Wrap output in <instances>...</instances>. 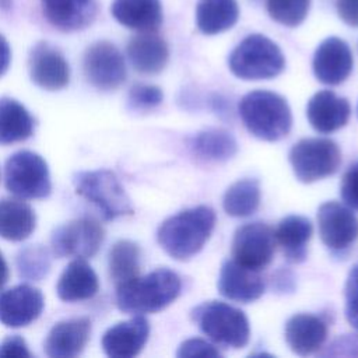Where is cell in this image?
Listing matches in <instances>:
<instances>
[{"label":"cell","mask_w":358,"mask_h":358,"mask_svg":"<svg viewBox=\"0 0 358 358\" xmlns=\"http://www.w3.org/2000/svg\"><path fill=\"white\" fill-rule=\"evenodd\" d=\"M179 275L166 268H157L145 275H136L116 285V305L130 315L155 313L171 305L180 294Z\"/></svg>","instance_id":"cell-1"},{"label":"cell","mask_w":358,"mask_h":358,"mask_svg":"<svg viewBox=\"0 0 358 358\" xmlns=\"http://www.w3.org/2000/svg\"><path fill=\"white\" fill-rule=\"evenodd\" d=\"M215 225V213L197 206L165 220L157 232L161 248L176 260H187L199 253Z\"/></svg>","instance_id":"cell-2"},{"label":"cell","mask_w":358,"mask_h":358,"mask_svg":"<svg viewBox=\"0 0 358 358\" xmlns=\"http://www.w3.org/2000/svg\"><path fill=\"white\" fill-rule=\"evenodd\" d=\"M239 116L250 134L266 141L281 140L292 126L287 101L266 90L248 92L239 102Z\"/></svg>","instance_id":"cell-3"},{"label":"cell","mask_w":358,"mask_h":358,"mask_svg":"<svg viewBox=\"0 0 358 358\" xmlns=\"http://www.w3.org/2000/svg\"><path fill=\"white\" fill-rule=\"evenodd\" d=\"M192 317L215 345L242 348L249 341L250 327L248 317L241 309L225 302H204L193 309Z\"/></svg>","instance_id":"cell-4"},{"label":"cell","mask_w":358,"mask_h":358,"mask_svg":"<svg viewBox=\"0 0 358 358\" xmlns=\"http://www.w3.org/2000/svg\"><path fill=\"white\" fill-rule=\"evenodd\" d=\"M229 70L242 80H268L285 67L281 49L267 36L252 34L229 55Z\"/></svg>","instance_id":"cell-5"},{"label":"cell","mask_w":358,"mask_h":358,"mask_svg":"<svg viewBox=\"0 0 358 358\" xmlns=\"http://www.w3.org/2000/svg\"><path fill=\"white\" fill-rule=\"evenodd\" d=\"M76 193L91 201L105 220L133 214V207L117 176L109 169L84 171L73 176Z\"/></svg>","instance_id":"cell-6"},{"label":"cell","mask_w":358,"mask_h":358,"mask_svg":"<svg viewBox=\"0 0 358 358\" xmlns=\"http://www.w3.org/2000/svg\"><path fill=\"white\" fill-rule=\"evenodd\" d=\"M6 189L20 199H43L52 192L46 161L36 152L18 151L4 165Z\"/></svg>","instance_id":"cell-7"},{"label":"cell","mask_w":358,"mask_h":358,"mask_svg":"<svg viewBox=\"0 0 358 358\" xmlns=\"http://www.w3.org/2000/svg\"><path fill=\"white\" fill-rule=\"evenodd\" d=\"M289 162L298 180L312 183L337 172L341 152L330 138H302L292 145Z\"/></svg>","instance_id":"cell-8"},{"label":"cell","mask_w":358,"mask_h":358,"mask_svg":"<svg viewBox=\"0 0 358 358\" xmlns=\"http://www.w3.org/2000/svg\"><path fill=\"white\" fill-rule=\"evenodd\" d=\"M105 239L102 225L90 217L71 220L57 227L50 236V246L55 256L88 259L98 253Z\"/></svg>","instance_id":"cell-9"},{"label":"cell","mask_w":358,"mask_h":358,"mask_svg":"<svg viewBox=\"0 0 358 358\" xmlns=\"http://www.w3.org/2000/svg\"><path fill=\"white\" fill-rule=\"evenodd\" d=\"M83 70L87 81L99 91L119 88L127 76L122 52L109 41L94 42L85 49Z\"/></svg>","instance_id":"cell-10"},{"label":"cell","mask_w":358,"mask_h":358,"mask_svg":"<svg viewBox=\"0 0 358 358\" xmlns=\"http://www.w3.org/2000/svg\"><path fill=\"white\" fill-rule=\"evenodd\" d=\"M275 234L264 222H249L235 231L232 259L239 264L260 271L270 264L275 252Z\"/></svg>","instance_id":"cell-11"},{"label":"cell","mask_w":358,"mask_h":358,"mask_svg":"<svg viewBox=\"0 0 358 358\" xmlns=\"http://www.w3.org/2000/svg\"><path fill=\"white\" fill-rule=\"evenodd\" d=\"M28 70L31 80L46 91H59L70 81V66L64 55L46 41L31 48Z\"/></svg>","instance_id":"cell-12"},{"label":"cell","mask_w":358,"mask_h":358,"mask_svg":"<svg viewBox=\"0 0 358 358\" xmlns=\"http://www.w3.org/2000/svg\"><path fill=\"white\" fill-rule=\"evenodd\" d=\"M322 242L331 250H344L358 239V217L348 206L326 201L317 210Z\"/></svg>","instance_id":"cell-13"},{"label":"cell","mask_w":358,"mask_h":358,"mask_svg":"<svg viewBox=\"0 0 358 358\" xmlns=\"http://www.w3.org/2000/svg\"><path fill=\"white\" fill-rule=\"evenodd\" d=\"M42 309L43 295L29 284H20L0 292V323L7 327L31 324L41 316Z\"/></svg>","instance_id":"cell-14"},{"label":"cell","mask_w":358,"mask_h":358,"mask_svg":"<svg viewBox=\"0 0 358 358\" xmlns=\"http://www.w3.org/2000/svg\"><path fill=\"white\" fill-rule=\"evenodd\" d=\"M352 63V53L347 42L337 36H330L317 46L312 67L320 83L338 85L351 74Z\"/></svg>","instance_id":"cell-15"},{"label":"cell","mask_w":358,"mask_h":358,"mask_svg":"<svg viewBox=\"0 0 358 358\" xmlns=\"http://www.w3.org/2000/svg\"><path fill=\"white\" fill-rule=\"evenodd\" d=\"M42 15L62 32L81 31L90 27L99 11L98 0H41Z\"/></svg>","instance_id":"cell-16"},{"label":"cell","mask_w":358,"mask_h":358,"mask_svg":"<svg viewBox=\"0 0 358 358\" xmlns=\"http://www.w3.org/2000/svg\"><path fill=\"white\" fill-rule=\"evenodd\" d=\"M150 334L148 320L143 315H134L126 322L109 327L102 336V348L112 358H131L140 354Z\"/></svg>","instance_id":"cell-17"},{"label":"cell","mask_w":358,"mask_h":358,"mask_svg":"<svg viewBox=\"0 0 358 358\" xmlns=\"http://www.w3.org/2000/svg\"><path fill=\"white\" fill-rule=\"evenodd\" d=\"M217 287L222 296L242 303L253 302L264 292V281L260 273L239 264L234 259L222 263Z\"/></svg>","instance_id":"cell-18"},{"label":"cell","mask_w":358,"mask_h":358,"mask_svg":"<svg viewBox=\"0 0 358 358\" xmlns=\"http://www.w3.org/2000/svg\"><path fill=\"white\" fill-rule=\"evenodd\" d=\"M91 334L87 317H74L56 323L43 344L45 354L52 358H73L83 352Z\"/></svg>","instance_id":"cell-19"},{"label":"cell","mask_w":358,"mask_h":358,"mask_svg":"<svg viewBox=\"0 0 358 358\" xmlns=\"http://www.w3.org/2000/svg\"><path fill=\"white\" fill-rule=\"evenodd\" d=\"M351 115L350 102L330 90L316 92L306 105V117L319 133H333L348 122Z\"/></svg>","instance_id":"cell-20"},{"label":"cell","mask_w":358,"mask_h":358,"mask_svg":"<svg viewBox=\"0 0 358 358\" xmlns=\"http://www.w3.org/2000/svg\"><path fill=\"white\" fill-rule=\"evenodd\" d=\"M126 53L133 69L141 74H157L168 63V45L157 31L138 32L131 36Z\"/></svg>","instance_id":"cell-21"},{"label":"cell","mask_w":358,"mask_h":358,"mask_svg":"<svg viewBox=\"0 0 358 358\" xmlns=\"http://www.w3.org/2000/svg\"><path fill=\"white\" fill-rule=\"evenodd\" d=\"M284 334L291 351L306 357L322 348L327 337V324L319 316L298 313L288 319Z\"/></svg>","instance_id":"cell-22"},{"label":"cell","mask_w":358,"mask_h":358,"mask_svg":"<svg viewBox=\"0 0 358 358\" xmlns=\"http://www.w3.org/2000/svg\"><path fill=\"white\" fill-rule=\"evenodd\" d=\"M99 289V280L85 259L71 260L59 277L56 292L64 302L91 299Z\"/></svg>","instance_id":"cell-23"},{"label":"cell","mask_w":358,"mask_h":358,"mask_svg":"<svg viewBox=\"0 0 358 358\" xmlns=\"http://www.w3.org/2000/svg\"><path fill=\"white\" fill-rule=\"evenodd\" d=\"M110 13L119 24L137 32L158 31L162 24L161 0H113Z\"/></svg>","instance_id":"cell-24"},{"label":"cell","mask_w":358,"mask_h":358,"mask_svg":"<svg viewBox=\"0 0 358 358\" xmlns=\"http://www.w3.org/2000/svg\"><path fill=\"white\" fill-rule=\"evenodd\" d=\"M36 215L29 204L22 199L0 200V238L21 242L34 232Z\"/></svg>","instance_id":"cell-25"},{"label":"cell","mask_w":358,"mask_h":358,"mask_svg":"<svg viewBox=\"0 0 358 358\" xmlns=\"http://www.w3.org/2000/svg\"><path fill=\"white\" fill-rule=\"evenodd\" d=\"M35 120L27 108L10 96L0 98V144L25 141L34 133Z\"/></svg>","instance_id":"cell-26"},{"label":"cell","mask_w":358,"mask_h":358,"mask_svg":"<svg viewBox=\"0 0 358 358\" xmlns=\"http://www.w3.org/2000/svg\"><path fill=\"white\" fill-rule=\"evenodd\" d=\"M312 222L303 215H288L282 218L275 234V241L281 245L285 257L292 263L303 262L306 257V245L312 236Z\"/></svg>","instance_id":"cell-27"},{"label":"cell","mask_w":358,"mask_h":358,"mask_svg":"<svg viewBox=\"0 0 358 358\" xmlns=\"http://www.w3.org/2000/svg\"><path fill=\"white\" fill-rule=\"evenodd\" d=\"M239 18L236 0H199L196 6V22L206 35L221 34L231 29Z\"/></svg>","instance_id":"cell-28"},{"label":"cell","mask_w":358,"mask_h":358,"mask_svg":"<svg viewBox=\"0 0 358 358\" xmlns=\"http://www.w3.org/2000/svg\"><path fill=\"white\" fill-rule=\"evenodd\" d=\"M260 204V185L256 179H241L232 183L222 199L224 210L231 217H248Z\"/></svg>","instance_id":"cell-29"},{"label":"cell","mask_w":358,"mask_h":358,"mask_svg":"<svg viewBox=\"0 0 358 358\" xmlns=\"http://www.w3.org/2000/svg\"><path fill=\"white\" fill-rule=\"evenodd\" d=\"M193 150L197 155L208 161H228L238 151L236 140L222 129H208L200 131L193 140Z\"/></svg>","instance_id":"cell-30"},{"label":"cell","mask_w":358,"mask_h":358,"mask_svg":"<svg viewBox=\"0 0 358 358\" xmlns=\"http://www.w3.org/2000/svg\"><path fill=\"white\" fill-rule=\"evenodd\" d=\"M109 274L115 284H122L140 271V248L137 243L122 239L117 241L109 250Z\"/></svg>","instance_id":"cell-31"},{"label":"cell","mask_w":358,"mask_h":358,"mask_svg":"<svg viewBox=\"0 0 358 358\" xmlns=\"http://www.w3.org/2000/svg\"><path fill=\"white\" fill-rule=\"evenodd\" d=\"M15 266L21 278L41 281L50 270V255L42 245H28L17 253Z\"/></svg>","instance_id":"cell-32"},{"label":"cell","mask_w":358,"mask_h":358,"mask_svg":"<svg viewBox=\"0 0 358 358\" xmlns=\"http://www.w3.org/2000/svg\"><path fill=\"white\" fill-rule=\"evenodd\" d=\"M266 7L275 22L294 28L306 18L310 0H267Z\"/></svg>","instance_id":"cell-33"},{"label":"cell","mask_w":358,"mask_h":358,"mask_svg":"<svg viewBox=\"0 0 358 358\" xmlns=\"http://www.w3.org/2000/svg\"><path fill=\"white\" fill-rule=\"evenodd\" d=\"M162 99L164 94L157 85L134 84L129 91L127 103L131 110L147 112L157 108Z\"/></svg>","instance_id":"cell-34"},{"label":"cell","mask_w":358,"mask_h":358,"mask_svg":"<svg viewBox=\"0 0 358 358\" xmlns=\"http://www.w3.org/2000/svg\"><path fill=\"white\" fill-rule=\"evenodd\" d=\"M345 319L358 330V264H355L345 281Z\"/></svg>","instance_id":"cell-35"},{"label":"cell","mask_w":358,"mask_h":358,"mask_svg":"<svg viewBox=\"0 0 358 358\" xmlns=\"http://www.w3.org/2000/svg\"><path fill=\"white\" fill-rule=\"evenodd\" d=\"M340 194L345 206L358 210V164L351 165L343 175Z\"/></svg>","instance_id":"cell-36"},{"label":"cell","mask_w":358,"mask_h":358,"mask_svg":"<svg viewBox=\"0 0 358 358\" xmlns=\"http://www.w3.org/2000/svg\"><path fill=\"white\" fill-rule=\"evenodd\" d=\"M176 355L179 358H185V357H220L221 354L218 348H215V345L201 338H189L179 345Z\"/></svg>","instance_id":"cell-37"},{"label":"cell","mask_w":358,"mask_h":358,"mask_svg":"<svg viewBox=\"0 0 358 358\" xmlns=\"http://www.w3.org/2000/svg\"><path fill=\"white\" fill-rule=\"evenodd\" d=\"M31 351L28 350V345L25 340L18 336H8L0 343V357L7 358H20V357H31Z\"/></svg>","instance_id":"cell-38"},{"label":"cell","mask_w":358,"mask_h":358,"mask_svg":"<svg viewBox=\"0 0 358 358\" xmlns=\"http://www.w3.org/2000/svg\"><path fill=\"white\" fill-rule=\"evenodd\" d=\"M336 8L347 25L358 28V0H336Z\"/></svg>","instance_id":"cell-39"},{"label":"cell","mask_w":358,"mask_h":358,"mask_svg":"<svg viewBox=\"0 0 358 358\" xmlns=\"http://www.w3.org/2000/svg\"><path fill=\"white\" fill-rule=\"evenodd\" d=\"M11 62V49L7 39L0 34V77L8 70Z\"/></svg>","instance_id":"cell-40"},{"label":"cell","mask_w":358,"mask_h":358,"mask_svg":"<svg viewBox=\"0 0 358 358\" xmlns=\"http://www.w3.org/2000/svg\"><path fill=\"white\" fill-rule=\"evenodd\" d=\"M8 275H10L8 266H7L4 257H3V255H1V252H0V291H1V288L4 287V284L7 282Z\"/></svg>","instance_id":"cell-41"},{"label":"cell","mask_w":358,"mask_h":358,"mask_svg":"<svg viewBox=\"0 0 358 358\" xmlns=\"http://www.w3.org/2000/svg\"><path fill=\"white\" fill-rule=\"evenodd\" d=\"M11 6V0H0V7L1 8H8Z\"/></svg>","instance_id":"cell-42"}]
</instances>
